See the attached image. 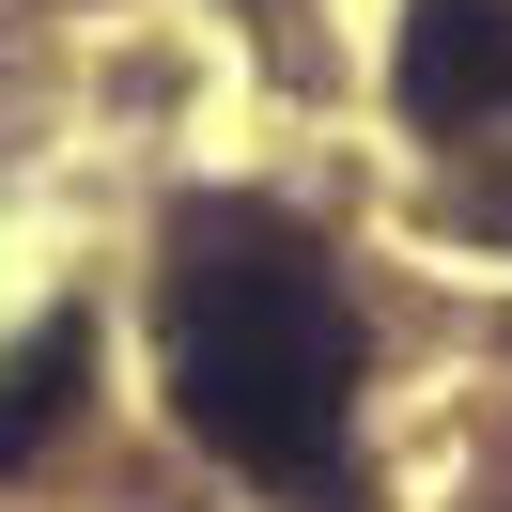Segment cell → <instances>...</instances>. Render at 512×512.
<instances>
[{"mask_svg": "<svg viewBox=\"0 0 512 512\" xmlns=\"http://www.w3.org/2000/svg\"><path fill=\"white\" fill-rule=\"evenodd\" d=\"M78 388H94V326H78V311H47L32 342L0 357V466H32V450L78 419Z\"/></svg>", "mask_w": 512, "mask_h": 512, "instance_id": "3957f363", "label": "cell"}, {"mask_svg": "<svg viewBox=\"0 0 512 512\" xmlns=\"http://www.w3.org/2000/svg\"><path fill=\"white\" fill-rule=\"evenodd\" d=\"M404 125L466 140V125H512V0H404Z\"/></svg>", "mask_w": 512, "mask_h": 512, "instance_id": "7a4b0ae2", "label": "cell"}, {"mask_svg": "<svg viewBox=\"0 0 512 512\" xmlns=\"http://www.w3.org/2000/svg\"><path fill=\"white\" fill-rule=\"evenodd\" d=\"M156 326H171V419L233 481H264V497H326L342 481L357 311L280 202H187V233L156 264Z\"/></svg>", "mask_w": 512, "mask_h": 512, "instance_id": "6da1fadb", "label": "cell"}]
</instances>
